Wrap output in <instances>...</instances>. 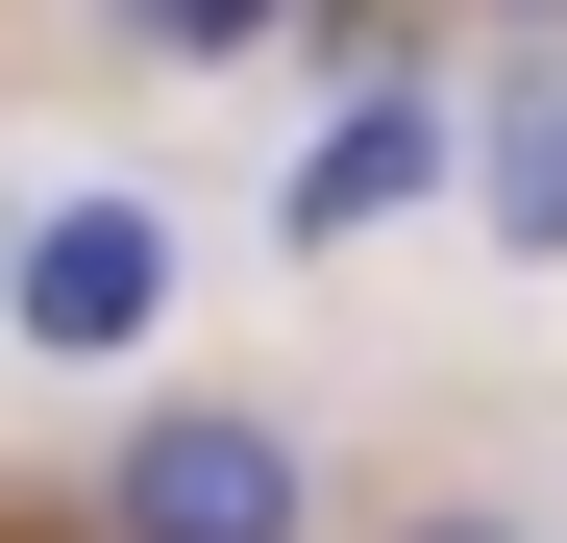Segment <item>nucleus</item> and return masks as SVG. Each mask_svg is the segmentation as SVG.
<instances>
[{"label":"nucleus","instance_id":"obj_2","mask_svg":"<svg viewBox=\"0 0 567 543\" xmlns=\"http://www.w3.org/2000/svg\"><path fill=\"white\" fill-rule=\"evenodd\" d=\"M0 297H25V346H148V297H173V223H148V198H50L25 247H0Z\"/></svg>","mask_w":567,"mask_h":543},{"label":"nucleus","instance_id":"obj_5","mask_svg":"<svg viewBox=\"0 0 567 543\" xmlns=\"http://www.w3.org/2000/svg\"><path fill=\"white\" fill-rule=\"evenodd\" d=\"M124 25H148V50H247L271 0H124Z\"/></svg>","mask_w":567,"mask_h":543},{"label":"nucleus","instance_id":"obj_4","mask_svg":"<svg viewBox=\"0 0 567 543\" xmlns=\"http://www.w3.org/2000/svg\"><path fill=\"white\" fill-rule=\"evenodd\" d=\"M494 223L567 247V74H518V100H494Z\"/></svg>","mask_w":567,"mask_h":543},{"label":"nucleus","instance_id":"obj_3","mask_svg":"<svg viewBox=\"0 0 567 543\" xmlns=\"http://www.w3.org/2000/svg\"><path fill=\"white\" fill-rule=\"evenodd\" d=\"M420 173H444V124H420V100H346V124H321V173H297L271 223H297V247H346V223H395Z\"/></svg>","mask_w":567,"mask_h":543},{"label":"nucleus","instance_id":"obj_1","mask_svg":"<svg viewBox=\"0 0 567 543\" xmlns=\"http://www.w3.org/2000/svg\"><path fill=\"white\" fill-rule=\"evenodd\" d=\"M100 543H297V444L271 420H124V470H100Z\"/></svg>","mask_w":567,"mask_h":543}]
</instances>
